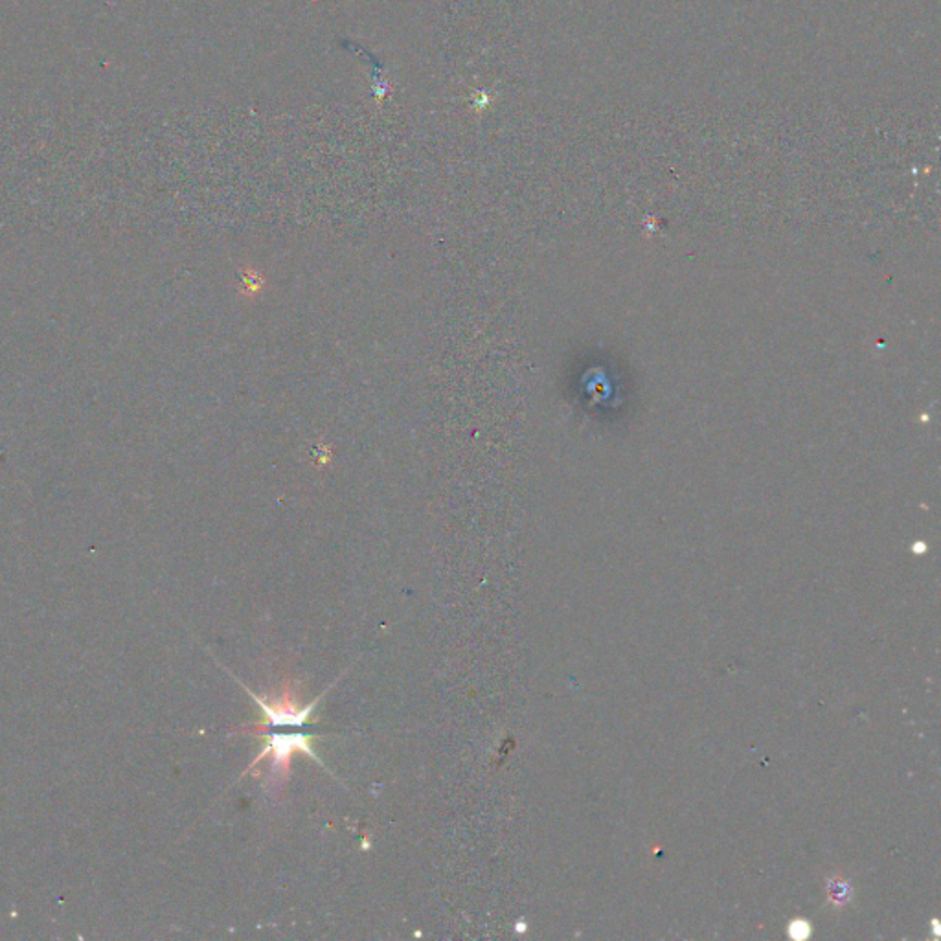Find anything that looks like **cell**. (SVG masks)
Instances as JSON below:
<instances>
[{
  "label": "cell",
  "mask_w": 941,
  "mask_h": 941,
  "mask_svg": "<svg viewBox=\"0 0 941 941\" xmlns=\"http://www.w3.org/2000/svg\"><path fill=\"white\" fill-rule=\"evenodd\" d=\"M243 688L263 711V719L260 722L243 729V732H249L256 738L260 736L263 740L261 750L254 758L249 770L256 769L263 760H269L270 785L278 787L287 781L295 754H306L324 767V761L313 749V740L317 734L315 722L311 719L322 697H317L309 704H300L291 688H285L276 697H258L247 686Z\"/></svg>",
  "instance_id": "cell-1"
},
{
  "label": "cell",
  "mask_w": 941,
  "mask_h": 941,
  "mask_svg": "<svg viewBox=\"0 0 941 941\" xmlns=\"http://www.w3.org/2000/svg\"><path fill=\"white\" fill-rule=\"evenodd\" d=\"M828 896H829V901L837 907L844 905L848 899H849V885L838 877H835L833 881H829V887H828Z\"/></svg>",
  "instance_id": "cell-2"
},
{
  "label": "cell",
  "mask_w": 941,
  "mask_h": 941,
  "mask_svg": "<svg viewBox=\"0 0 941 941\" xmlns=\"http://www.w3.org/2000/svg\"><path fill=\"white\" fill-rule=\"evenodd\" d=\"M811 934H813V928L808 919H794L789 923V936L792 939L802 941V939L811 937Z\"/></svg>",
  "instance_id": "cell-3"
}]
</instances>
